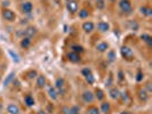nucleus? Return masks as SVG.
I'll list each match as a JSON object with an SVG mask.
<instances>
[{
  "instance_id": "a878e982",
  "label": "nucleus",
  "mask_w": 152,
  "mask_h": 114,
  "mask_svg": "<svg viewBox=\"0 0 152 114\" xmlns=\"http://www.w3.org/2000/svg\"><path fill=\"white\" fill-rule=\"evenodd\" d=\"M120 98L122 99V102H125V103H129L130 102V98H129V95L126 93V91H120ZM119 98V99H120Z\"/></svg>"
},
{
  "instance_id": "6ab92c4d",
  "label": "nucleus",
  "mask_w": 152,
  "mask_h": 114,
  "mask_svg": "<svg viewBox=\"0 0 152 114\" xmlns=\"http://www.w3.org/2000/svg\"><path fill=\"white\" fill-rule=\"evenodd\" d=\"M139 97H140V99H141L142 102H147L148 98H149V94H148V91H147L145 89H141V90L139 91Z\"/></svg>"
},
{
  "instance_id": "58836bf2",
  "label": "nucleus",
  "mask_w": 152,
  "mask_h": 114,
  "mask_svg": "<svg viewBox=\"0 0 152 114\" xmlns=\"http://www.w3.org/2000/svg\"><path fill=\"white\" fill-rule=\"evenodd\" d=\"M118 78H119V81H124V73H122V71L118 72Z\"/></svg>"
},
{
  "instance_id": "39448f33",
  "label": "nucleus",
  "mask_w": 152,
  "mask_h": 114,
  "mask_svg": "<svg viewBox=\"0 0 152 114\" xmlns=\"http://www.w3.org/2000/svg\"><path fill=\"white\" fill-rule=\"evenodd\" d=\"M64 79L63 78H57L56 81H55V89L57 90V94L59 95H64L65 93V89H64Z\"/></svg>"
},
{
  "instance_id": "c85d7f7f",
  "label": "nucleus",
  "mask_w": 152,
  "mask_h": 114,
  "mask_svg": "<svg viewBox=\"0 0 152 114\" xmlns=\"http://www.w3.org/2000/svg\"><path fill=\"white\" fill-rule=\"evenodd\" d=\"M71 49H72V51L78 53V54H81V53L83 51V48H82V46H80V45H72V46H71Z\"/></svg>"
},
{
  "instance_id": "f3484780",
  "label": "nucleus",
  "mask_w": 152,
  "mask_h": 114,
  "mask_svg": "<svg viewBox=\"0 0 152 114\" xmlns=\"http://www.w3.org/2000/svg\"><path fill=\"white\" fill-rule=\"evenodd\" d=\"M108 48H109V43H108V42H100V43L96 46V50L100 51V53L106 51Z\"/></svg>"
},
{
  "instance_id": "72a5a7b5",
  "label": "nucleus",
  "mask_w": 152,
  "mask_h": 114,
  "mask_svg": "<svg viewBox=\"0 0 152 114\" xmlns=\"http://www.w3.org/2000/svg\"><path fill=\"white\" fill-rule=\"evenodd\" d=\"M130 29L134 30V31H137V29H139V24H137L136 22H134V21H130Z\"/></svg>"
},
{
  "instance_id": "1a4fd4ad",
  "label": "nucleus",
  "mask_w": 152,
  "mask_h": 114,
  "mask_svg": "<svg viewBox=\"0 0 152 114\" xmlns=\"http://www.w3.org/2000/svg\"><path fill=\"white\" fill-rule=\"evenodd\" d=\"M68 59L71 63H79L81 61V57H80V54L75 53V51H71V53L68 54Z\"/></svg>"
},
{
  "instance_id": "a19ab883",
  "label": "nucleus",
  "mask_w": 152,
  "mask_h": 114,
  "mask_svg": "<svg viewBox=\"0 0 152 114\" xmlns=\"http://www.w3.org/2000/svg\"><path fill=\"white\" fill-rule=\"evenodd\" d=\"M147 88H148V93H151L152 88H151V83H150V82L147 83Z\"/></svg>"
},
{
  "instance_id": "cd10ccee",
  "label": "nucleus",
  "mask_w": 152,
  "mask_h": 114,
  "mask_svg": "<svg viewBox=\"0 0 152 114\" xmlns=\"http://www.w3.org/2000/svg\"><path fill=\"white\" fill-rule=\"evenodd\" d=\"M116 57H117V55H116V51H114V50L109 51V54H108V61H109L110 63H113V62L116 61Z\"/></svg>"
},
{
  "instance_id": "f03ea898",
  "label": "nucleus",
  "mask_w": 152,
  "mask_h": 114,
  "mask_svg": "<svg viewBox=\"0 0 152 114\" xmlns=\"http://www.w3.org/2000/svg\"><path fill=\"white\" fill-rule=\"evenodd\" d=\"M119 8L124 14H132L133 13V7H132V2L129 0H120L119 1Z\"/></svg>"
},
{
  "instance_id": "473e14b6",
  "label": "nucleus",
  "mask_w": 152,
  "mask_h": 114,
  "mask_svg": "<svg viewBox=\"0 0 152 114\" xmlns=\"http://www.w3.org/2000/svg\"><path fill=\"white\" fill-rule=\"evenodd\" d=\"M9 55H11V57H13V59L16 62V63H18L20 62V58H18V55L17 54H15L14 51H11V50H9Z\"/></svg>"
},
{
  "instance_id": "37998d69",
  "label": "nucleus",
  "mask_w": 152,
  "mask_h": 114,
  "mask_svg": "<svg viewBox=\"0 0 152 114\" xmlns=\"http://www.w3.org/2000/svg\"><path fill=\"white\" fill-rule=\"evenodd\" d=\"M37 114H47V113H46L45 111H39V112H38Z\"/></svg>"
},
{
  "instance_id": "c03bdc74",
  "label": "nucleus",
  "mask_w": 152,
  "mask_h": 114,
  "mask_svg": "<svg viewBox=\"0 0 152 114\" xmlns=\"http://www.w3.org/2000/svg\"><path fill=\"white\" fill-rule=\"evenodd\" d=\"M120 114H132V113H129L128 111H124V112H121Z\"/></svg>"
},
{
  "instance_id": "6e6552de",
  "label": "nucleus",
  "mask_w": 152,
  "mask_h": 114,
  "mask_svg": "<svg viewBox=\"0 0 152 114\" xmlns=\"http://www.w3.org/2000/svg\"><path fill=\"white\" fill-rule=\"evenodd\" d=\"M21 9L24 14H30L32 10H33V5L32 2L30 1H24L22 5H21Z\"/></svg>"
},
{
  "instance_id": "412c9836",
  "label": "nucleus",
  "mask_w": 152,
  "mask_h": 114,
  "mask_svg": "<svg viewBox=\"0 0 152 114\" xmlns=\"http://www.w3.org/2000/svg\"><path fill=\"white\" fill-rule=\"evenodd\" d=\"M141 39H142L144 42H147L148 47H151L152 46V37L150 35V34L144 33V34H142V35H141Z\"/></svg>"
},
{
  "instance_id": "20e7f679",
  "label": "nucleus",
  "mask_w": 152,
  "mask_h": 114,
  "mask_svg": "<svg viewBox=\"0 0 152 114\" xmlns=\"http://www.w3.org/2000/svg\"><path fill=\"white\" fill-rule=\"evenodd\" d=\"M2 18L5 21H7V22H13V21H15L16 15H15V13L13 10H10L8 8H5L2 10Z\"/></svg>"
},
{
  "instance_id": "5701e85b",
  "label": "nucleus",
  "mask_w": 152,
  "mask_h": 114,
  "mask_svg": "<svg viewBox=\"0 0 152 114\" xmlns=\"http://www.w3.org/2000/svg\"><path fill=\"white\" fill-rule=\"evenodd\" d=\"M14 78H15V72H11V73H9V75L5 79V81H3V87H7V86H9V83L14 80Z\"/></svg>"
},
{
  "instance_id": "4468645a",
  "label": "nucleus",
  "mask_w": 152,
  "mask_h": 114,
  "mask_svg": "<svg viewBox=\"0 0 152 114\" xmlns=\"http://www.w3.org/2000/svg\"><path fill=\"white\" fill-rule=\"evenodd\" d=\"M48 96L52 101H56L59 98V94H57V90L53 87H49L48 88Z\"/></svg>"
},
{
  "instance_id": "9d476101",
  "label": "nucleus",
  "mask_w": 152,
  "mask_h": 114,
  "mask_svg": "<svg viewBox=\"0 0 152 114\" xmlns=\"http://www.w3.org/2000/svg\"><path fill=\"white\" fill-rule=\"evenodd\" d=\"M82 30L86 32V33H91L94 30H95V25L93 22H85L82 24Z\"/></svg>"
},
{
  "instance_id": "2eb2a0df",
  "label": "nucleus",
  "mask_w": 152,
  "mask_h": 114,
  "mask_svg": "<svg viewBox=\"0 0 152 114\" xmlns=\"http://www.w3.org/2000/svg\"><path fill=\"white\" fill-rule=\"evenodd\" d=\"M31 39L30 38H25V37H23L22 38V40H21V42H20V45H21V47L23 48V49H28L30 46H31Z\"/></svg>"
},
{
  "instance_id": "4be33fe9",
  "label": "nucleus",
  "mask_w": 152,
  "mask_h": 114,
  "mask_svg": "<svg viewBox=\"0 0 152 114\" xmlns=\"http://www.w3.org/2000/svg\"><path fill=\"white\" fill-rule=\"evenodd\" d=\"M140 11H141V14L142 15H144V16H148V17H150L152 16V9L151 8H149V7H141L140 8Z\"/></svg>"
},
{
  "instance_id": "c756f323",
  "label": "nucleus",
  "mask_w": 152,
  "mask_h": 114,
  "mask_svg": "<svg viewBox=\"0 0 152 114\" xmlns=\"http://www.w3.org/2000/svg\"><path fill=\"white\" fill-rule=\"evenodd\" d=\"M87 114H100V110L95 106H91V107H88L87 109Z\"/></svg>"
},
{
  "instance_id": "9b49d317",
  "label": "nucleus",
  "mask_w": 152,
  "mask_h": 114,
  "mask_svg": "<svg viewBox=\"0 0 152 114\" xmlns=\"http://www.w3.org/2000/svg\"><path fill=\"white\" fill-rule=\"evenodd\" d=\"M20 107L16 104H9L7 106V113L8 114H20Z\"/></svg>"
},
{
  "instance_id": "7c9ffc66",
  "label": "nucleus",
  "mask_w": 152,
  "mask_h": 114,
  "mask_svg": "<svg viewBox=\"0 0 152 114\" xmlns=\"http://www.w3.org/2000/svg\"><path fill=\"white\" fill-rule=\"evenodd\" d=\"M95 1H96L97 9H104V7H105V1L104 0H95Z\"/></svg>"
},
{
  "instance_id": "ea45409f",
  "label": "nucleus",
  "mask_w": 152,
  "mask_h": 114,
  "mask_svg": "<svg viewBox=\"0 0 152 114\" xmlns=\"http://www.w3.org/2000/svg\"><path fill=\"white\" fill-rule=\"evenodd\" d=\"M111 83H112V75H110V77H109V79H108V81H106V86H108V87H110V86H111Z\"/></svg>"
},
{
  "instance_id": "79ce46f5",
  "label": "nucleus",
  "mask_w": 152,
  "mask_h": 114,
  "mask_svg": "<svg viewBox=\"0 0 152 114\" xmlns=\"http://www.w3.org/2000/svg\"><path fill=\"white\" fill-rule=\"evenodd\" d=\"M2 5H3V7H7V6H8V5H9V1H8V0H5V1H3V3H2Z\"/></svg>"
},
{
  "instance_id": "7ed1b4c3",
  "label": "nucleus",
  "mask_w": 152,
  "mask_h": 114,
  "mask_svg": "<svg viewBox=\"0 0 152 114\" xmlns=\"http://www.w3.org/2000/svg\"><path fill=\"white\" fill-rule=\"evenodd\" d=\"M81 98H82V102L86 103V104H90L95 101V95L90 91V90H85L81 95Z\"/></svg>"
},
{
  "instance_id": "a211bd4d",
  "label": "nucleus",
  "mask_w": 152,
  "mask_h": 114,
  "mask_svg": "<svg viewBox=\"0 0 152 114\" xmlns=\"http://www.w3.org/2000/svg\"><path fill=\"white\" fill-rule=\"evenodd\" d=\"M24 103H25L26 106L32 107V106L34 105V98H33V96H31V95H26V96L24 97Z\"/></svg>"
},
{
  "instance_id": "393cba45",
  "label": "nucleus",
  "mask_w": 152,
  "mask_h": 114,
  "mask_svg": "<svg viewBox=\"0 0 152 114\" xmlns=\"http://www.w3.org/2000/svg\"><path fill=\"white\" fill-rule=\"evenodd\" d=\"M95 98H97V101H103V98H104V93H103V90L96 89V90H95Z\"/></svg>"
},
{
  "instance_id": "e433bc0d",
  "label": "nucleus",
  "mask_w": 152,
  "mask_h": 114,
  "mask_svg": "<svg viewBox=\"0 0 152 114\" xmlns=\"http://www.w3.org/2000/svg\"><path fill=\"white\" fill-rule=\"evenodd\" d=\"M37 77V71H30L29 73H28V78L29 79H33V78H36Z\"/></svg>"
},
{
  "instance_id": "f8f14e48",
  "label": "nucleus",
  "mask_w": 152,
  "mask_h": 114,
  "mask_svg": "<svg viewBox=\"0 0 152 114\" xmlns=\"http://www.w3.org/2000/svg\"><path fill=\"white\" fill-rule=\"evenodd\" d=\"M97 30L100 32H102V33H105V32H108L110 30V25L106 22H100L97 24Z\"/></svg>"
},
{
  "instance_id": "2f4dec72",
  "label": "nucleus",
  "mask_w": 152,
  "mask_h": 114,
  "mask_svg": "<svg viewBox=\"0 0 152 114\" xmlns=\"http://www.w3.org/2000/svg\"><path fill=\"white\" fill-rule=\"evenodd\" d=\"M70 114H80V107L78 105L70 107Z\"/></svg>"
},
{
  "instance_id": "0eeeda50",
  "label": "nucleus",
  "mask_w": 152,
  "mask_h": 114,
  "mask_svg": "<svg viewBox=\"0 0 152 114\" xmlns=\"http://www.w3.org/2000/svg\"><path fill=\"white\" fill-rule=\"evenodd\" d=\"M67 8H68V10L71 14H76L78 11V9H79V5H78V2L76 0H69L67 2Z\"/></svg>"
},
{
  "instance_id": "bb28decb",
  "label": "nucleus",
  "mask_w": 152,
  "mask_h": 114,
  "mask_svg": "<svg viewBox=\"0 0 152 114\" xmlns=\"http://www.w3.org/2000/svg\"><path fill=\"white\" fill-rule=\"evenodd\" d=\"M88 16H89V11H88L87 9L82 8V9H80V10H79V17H80V18H82V19H83V18H87Z\"/></svg>"
},
{
  "instance_id": "b1692460",
  "label": "nucleus",
  "mask_w": 152,
  "mask_h": 114,
  "mask_svg": "<svg viewBox=\"0 0 152 114\" xmlns=\"http://www.w3.org/2000/svg\"><path fill=\"white\" fill-rule=\"evenodd\" d=\"M83 78L86 79V81H87V83H88V85H93V83L95 82V78H94V75H93V73H91V72H90V73H88L87 75H85Z\"/></svg>"
},
{
  "instance_id": "ddd939ff",
  "label": "nucleus",
  "mask_w": 152,
  "mask_h": 114,
  "mask_svg": "<svg viewBox=\"0 0 152 114\" xmlns=\"http://www.w3.org/2000/svg\"><path fill=\"white\" fill-rule=\"evenodd\" d=\"M109 94H110V97L112 98V99H119L120 98V90L118 89V88H111L110 89V91H109Z\"/></svg>"
},
{
  "instance_id": "dca6fc26",
  "label": "nucleus",
  "mask_w": 152,
  "mask_h": 114,
  "mask_svg": "<svg viewBox=\"0 0 152 114\" xmlns=\"http://www.w3.org/2000/svg\"><path fill=\"white\" fill-rule=\"evenodd\" d=\"M110 111H111V105H110V103H109V102H103V103L101 104V112L104 114H108V113H110Z\"/></svg>"
},
{
  "instance_id": "f257e3e1",
  "label": "nucleus",
  "mask_w": 152,
  "mask_h": 114,
  "mask_svg": "<svg viewBox=\"0 0 152 114\" xmlns=\"http://www.w3.org/2000/svg\"><path fill=\"white\" fill-rule=\"evenodd\" d=\"M120 53H121V56L124 57V59H126V61H133L135 58L134 51L128 46H122L120 48Z\"/></svg>"
},
{
  "instance_id": "423d86ee",
  "label": "nucleus",
  "mask_w": 152,
  "mask_h": 114,
  "mask_svg": "<svg viewBox=\"0 0 152 114\" xmlns=\"http://www.w3.org/2000/svg\"><path fill=\"white\" fill-rule=\"evenodd\" d=\"M36 34H37V29L34 26H29L25 30H23V37L25 38L32 39L33 37H36Z\"/></svg>"
},
{
  "instance_id": "c9c22d12",
  "label": "nucleus",
  "mask_w": 152,
  "mask_h": 114,
  "mask_svg": "<svg viewBox=\"0 0 152 114\" xmlns=\"http://www.w3.org/2000/svg\"><path fill=\"white\" fill-rule=\"evenodd\" d=\"M90 72H91V70H90L89 67H85V69H82V70H81V74H82L83 77H85V75H87V74H88V73H90Z\"/></svg>"
},
{
  "instance_id": "f704fd0d",
  "label": "nucleus",
  "mask_w": 152,
  "mask_h": 114,
  "mask_svg": "<svg viewBox=\"0 0 152 114\" xmlns=\"http://www.w3.org/2000/svg\"><path fill=\"white\" fill-rule=\"evenodd\" d=\"M143 77H144V74H143L141 71H139V72H137V75H136V81L141 82V81L143 80Z\"/></svg>"
},
{
  "instance_id": "4c0bfd02",
  "label": "nucleus",
  "mask_w": 152,
  "mask_h": 114,
  "mask_svg": "<svg viewBox=\"0 0 152 114\" xmlns=\"http://www.w3.org/2000/svg\"><path fill=\"white\" fill-rule=\"evenodd\" d=\"M62 114H70V107L63 106L62 107Z\"/></svg>"
},
{
  "instance_id": "aec40b11",
  "label": "nucleus",
  "mask_w": 152,
  "mask_h": 114,
  "mask_svg": "<svg viewBox=\"0 0 152 114\" xmlns=\"http://www.w3.org/2000/svg\"><path fill=\"white\" fill-rule=\"evenodd\" d=\"M46 85V78L45 75H39L37 79V87L38 88H44Z\"/></svg>"
}]
</instances>
